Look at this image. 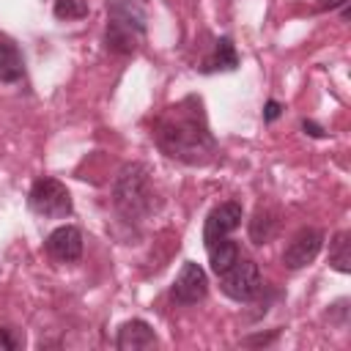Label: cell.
I'll use <instances>...</instances> for the list:
<instances>
[{"label":"cell","mask_w":351,"mask_h":351,"mask_svg":"<svg viewBox=\"0 0 351 351\" xmlns=\"http://www.w3.org/2000/svg\"><path fill=\"white\" fill-rule=\"evenodd\" d=\"M154 143L170 159L186 165H206L214 151V134L208 132L203 101L197 96H186L170 104L154 123Z\"/></svg>","instance_id":"cell-1"},{"label":"cell","mask_w":351,"mask_h":351,"mask_svg":"<svg viewBox=\"0 0 351 351\" xmlns=\"http://www.w3.org/2000/svg\"><path fill=\"white\" fill-rule=\"evenodd\" d=\"M112 203L118 214L129 222H140L156 211V189L151 184V173L145 165L132 162L121 167L112 184Z\"/></svg>","instance_id":"cell-2"},{"label":"cell","mask_w":351,"mask_h":351,"mask_svg":"<svg viewBox=\"0 0 351 351\" xmlns=\"http://www.w3.org/2000/svg\"><path fill=\"white\" fill-rule=\"evenodd\" d=\"M27 206L33 214H38L44 219H66L74 211L66 184H60L58 178H49V176L33 181V186L27 192Z\"/></svg>","instance_id":"cell-3"},{"label":"cell","mask_w":351,"mask_h":351,"mask_svg":"<svg viewBox=\"0 0 351 351\" xmlns=\"http://www.w3.org/2000/svg\"><path fill=\"white\" fill-rule=\"evenodd\" d=\"M219 277V288L225 296H230L233 302H252L261 288H263V277L255 261L250 258H239L230 269H225Z\"/></svg>","instance_id":"cell-4"},{"label":"cell","mask_w":351,"mask_h":351,"mask_svg":"<svg viewBox=\"0 0 351 351\" xmlns=\"http://www.w3.org/2000/svg\"><path fill=\"white\" fill-rule=\"evenodd\" d=\"M208 293V277L203 271L200 263L195 261H186L178 271V277L173 280V288H170V296L178 302V304H197L203 302Z\"/></svg>","instance_id":"cell-5"},{"label":"cell","mask_w":351,"mask_h":351,"mask_svg":"<svg viewBox=\"0 0 351 351\" xmlns=\"http://www.w3.org/2000/svg\"><path fill=\"white\" fill-rule=\"evenodd\" d=\"M244 219V208L241 203L236 200H228V203H219L217 208H211V214L206 217V225H203V244L211 247L214 241L219 239H228Z\"/></svg>","instance_id":"cell-6"},{"label":"cell","mask_w":351,"mask_h":351,"mask_svg":"<svg viewBox=\"0 0 351 351\" xmlns=\"http://www.w3.org/2000/svg\"><path fill=\"white\" fill-rule=\"evenodd\" d=\"M321 247H324V230H318V228H302L288 241V247L282 252V263L288 269H304V266H310L318 258Z\"/></svg>","instance_id":"cell-7"},{"label":"cell","mask_w":351,"mask_h":351,"mask_svg":"<svg viewBox=\"0 0 351 351\" xmlns=\"http://www.w3.org/2000/svg\"><path fill=\"white\" fill-rule=\"evenodd\" d=\"M44 247H47V252H49L55 261H60V263H74V261L82 258V233H80V228H74V225H60V228H55V230L47 236Z\"/></svg>","instance_id":"cell-8"},{"label":"cell","mask_w":351,"mask_h":351,"mask_svg":"<svg viewBox=\"0 0 351 351\" xmlns=\"http://www.w3.org/2000/svg\"><path fill=\"white\" fill-rule=\"evenodd\" d=\"M156 346H159V337L148 321L132 318V321H123L118 326V335H115L118 351H143V348H156Z\"/></svg>","instance_id":"cell-9"},{"label":"cell","mask_w":351,"mask_h":351,"mask_svg":"<svg viewBox=\"0 0 351 351\" xmlns=\"http://www.w3.org/2000/svg\"><path fill=\"white\" fill-rule=\"evenodd\" d=\"M143 36H145V30H140L137 25L123 22V19H115V16H107V30H104V47H107V52L129 55V52L137 49V41Z\"/></svg>","instance_id":"cell-10"},{"label":"cell","mask_w":351,"mask_h":351,"mask_svg":"<svg viewBox=\"0 0 351 351\" xmlns=\"http://www.w3.org/2000/svg\"><path fill=\"white\" fill-rule=\"evenodd\" d=\"M239 66V52L233 47V38L230 36H222L214 41V49L211 55L203 58L200 63V71L203 74H214V71H233Z\"/></svg>","instance_id":"cell-11"},{"label":"cell","mask_w":351,"mask_h":351,"mask_svg":"<svg viewBox=\"0 0 351 351\" xmlns=\"http://www.w3.org/2000/svg\"><path fill=\"white\" fill-rule=\"evenodd\" d=\"M25 74V60L14 41L0 38V82H19Z\"/></svg>","instance_id":"cell-12"},{"label":"cell","mask_w":351,"mask_h":351,"mask_svg":"<svg viewBox=\"0 0 351 351\" xmlns=\"http://www.w3.org/2000/svg\"><path fill=\"white\" fill-rule=\"evenodd\" d=\"M206 252H208V263H211V271H214V274H222L225 269H230V266L241 258L239 244L230 241V239H219V241H214L211 247H206Z\"/></svg>","instance_id":"cell-13"},{"label":"cell","mask_w":351,"mask_h":351,"mask_svg":"<svg viewBox=\"0 0 351 351\" xmlns=\"http://www.w3.org/2000/svg\"><path fill=\"white\" fill-rule=\"evenodd\" d=\"M348 230L335 233V239L329 241V266L340 274L351 271V241H348Z\"/></svg>","instance_id":"cell-14"},{"label":"cell","mask_w":351,"mask_h":351,"mask_svg":"<svg viewBox=\"0 0 351 351\" xmlns=\"http://www.w3.org/2000/svg\"><path fill=\"white\" fill-rule=\"evenodd\" d=\"M274 230H277L274 214H271L269 208H258L255 217L250 219V239H252L255 244H266V241H271Z\"/></svg>","instance_id":"cell-15"},{"label":"cell","mask_w":351,"mask_h":351,"mask_svg":"<svg viewBox=\"0 0 351 351\" xmlns=\"http://www.w3.org/2000/svg\"><path fill=\"white\" fill-rule=\"evenodd\" d=\"M52 14L58 19H63V22L82 19V16H88V0H55Z\"/></svg>","instance_id":"cell-16"},{"label":"cell","mask_w":351,"mask_h":351,"mask_svg":"<svg viewBox=\"0 0 351 351\" xmlns=\"http://www.w3.org/2000/svg\"><path fill=\"white\" fill-rule=\"evenodd\" d=\"M19 346H22V337H14V329L0 326V348L14 351V348H19Z\"/></svg>","instance_id":"cell-17"},{"label":"cell","mask_w":351,"mask_h":351,"mask_svg":"<svg viewBox=\"0 0 351 351\" xmlns=\"http://www.w3.org/2000/svg\"><path fill=\"white\" fill-rule=\"evenodd\" d=\"M280 112H282V104H280L277 99H269V101H266V110H263V121L271 123V121L280 118Z\"/></svg>","instance_id":"cell-18"},{"label":"cell","mask_w":351,"mask_h":351,"mask_svg":"<svg viewBox=\"0 0 351 351\" xmlns=\"http://www.w3.org/2000/svg\"><path fill=\"white\" fill-rule=\"evenodd\" d=\"M302 129H304L307 134H313V137H324V129H321L318 123H313V121H302Z\"/></svg>","instance_id":"cell-19"},{"label":"cell","mask_w":351,"mask_h":351,"mask_svg":"<svg viewBox=\"0 0 351 351\" xmlns=\"http://www.w3.org/2000/svg\"><path fill=\"white\" fill-rule=\"evenodd\" d=\"M343 5H348V0H321V3H318V8H324V11H326V8H329V11H332V8H343Z\"/></svg>","instance_id":"cell-20"}]
</instances>
